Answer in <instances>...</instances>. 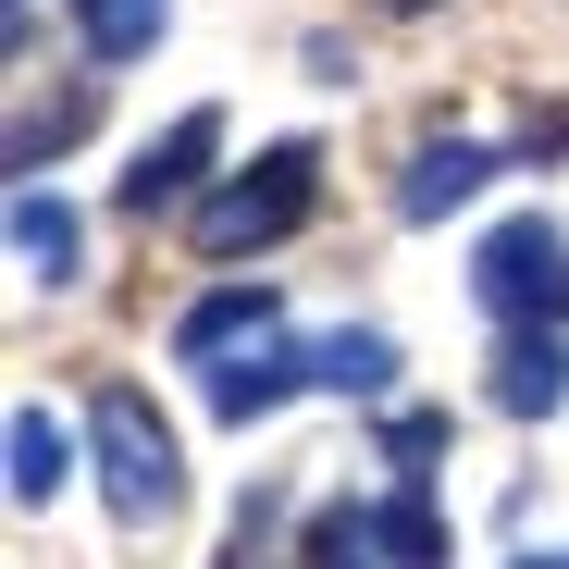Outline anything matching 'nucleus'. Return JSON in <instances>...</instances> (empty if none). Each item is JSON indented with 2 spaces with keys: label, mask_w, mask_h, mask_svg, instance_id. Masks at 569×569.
<instances>
[{
  "label": "nucleus",
  "mask_w": 569,
  "mask_h": 569,
  "mask_svg": "<svg viewBox=\"0 0 569 569\" xmlns=\"http://www.w3.org/2000/svg\"><path fill=\"white\" fill-rule=\"evenodd\" d=\"M322 211V149L310 137H284V149H260L248 173H223V186H199V248L211 260H236V248H272V236H298Z\"/></svg>",
  "instance_id": "nucleus-1"
},
{
  "label": "nucleus",
  "mask_w": 569,
  "mask_h": 569,
  "mask_svg": "<svg viewBox=\"0 0 569 569\" xmlns=\"http://www.w3.org/2000/svg\"><path fill=\"white\" fill-rule=\"evenodd\" d=\"M87 458H100V496H112V520H124V532L173 520L186 458H173V433H161V409H149L137 385H100V397H87Z\"/></svg>",
  "instance_id": "nucleus-2"
},
{
  "label": "nucleus",
  "mask_w": 569,
  "mask_h": 569,
  "mask_svg": "<svg viewBox=\"0 0 569 569\" xmlns=\"http://www.w3.org/2000/svg\"><path fill=\"white\" fill-rule=\"evenodd\" d=\"M470 298H483L496 322H569V236L545 211L496 223L483 248H470Z\"/></svg>",
  "instance_id": "nucleus-3"
},
{
  "label": "nucleus",
  "mask_w": 569,
  "mask_h": 569,
  "mask_svg": "<svg viewBox=\"0 0 569 569\" xmlns=\"http://www.w3.org/2000/svg\"><path fill=\"white\" fill-rule=\"evenodd\" d=\"M223 161V112H173V137L161 149H137V173L112 186V199L137 211V223H161V211H199V173Z\"/></svg>",
  "instance_id": "nucleus-4"
},
{
  "label": "nucleus",
  "mask_w": 569,
  "mask_h": 569,
  "mask_svg": "<svg viewBox=\"0 0 569 569\" xmlns=\"http://www.w3.org/2000/svg\"><path fill=\"white\" fill-rule=\"evenodd\" d=\"M496 173H508V149H483V137H433V149H409V173H397V211H409V223H446L458 199H483Z\"/></svg>",
  "instance_id": "nucleus-5"
},
{
  "label": "nucleus",
  "mask_w": 569,
  "mask_h": 569,
  "mask_svg": "<svg viewBox=\"0 0 569 569\" xmlns=\"http://www.w3.org/2000/svg\"><path fill=\"white\" fill-rule=\"evenodd\" d=\"M298 385H322V347H272V335H260V347H236V359L211 371V409H223V421H272Z\"/></svg>",
  "instance_id": "nucleus-6"
},
{
  "label": "nucleus",
  "mask_w": 569,
  "mask_h": 569,
  "mask_svg": "<svg viewBox=\"0 0 569 569\" xmlns=\"http://www.w3.org/2000/svg\"><path fill=\"white\" fill-rule=\"evenodd\" d=\"M496 409H508V421L569 409V335H557V322H508V347H496Z\"/></svg>",
  "instance_id": "nucleus-7"
},
{
  "label": "nucleus",
  "mask_w": 569,
  "mask_h": 569,
  "mask_svg": "<svg viewBox=\"0 0 569 569\" xmlns=\"http://www.w3.org/2000/svg\"><path fill=\"white\" fill-rule=\"evenodd\" d=\"M272 322H284V298H272V284H211V298L173 322V359H223V347H260Z\"/></svg>",
  "instance_id": "nucleus-8"
},
{
  "label": "nucleus",
  "mask_w": 569,
  "mask_h": 569,
  "mask_svg": "<svg viewBox=\"0 0 569 569\" xmlns=\"http://www.w3.org/2000/svg\"><path fill=\"white\" fill-rule=\"evenodd\" d=\"M13 260H26V284H74L87 272V236H74V211L50 186H13Z\"/></svg>",
  "instance_id": "nucleus-9"
},
{
  "label": "nucleus",
  "mask_w": 569,
  "mask_h": 569,
  "mask_svg": "<svg viewBox=\"0 0 569 569\" xmlns=\"http://www.w3.org/2000/svg\"><path fill=\"white\" fill-rule=\"evenodd\" d=\"M371 532H385V569H446V508L421 470H397V496L371 508Z\"/></svg>",
  "instance_id": "nucleus-10"
},
{
  "label": "nucleus",
  "mask_w": 569,
  "mask_h": 569,
  "mask_svg": "<svg viewBox=\"0 0 569 569\" xmlns=\"http://www.w3.org/2000/svg\"><path fill=\"white\" fill-rule=\"evenodd\" d=\"M62 483H74V433L50 409H13V508H50Z\"/></svg>",
  "instance_id": "nucleus-11"
},
{
  "label": "nucleus",
  "mask_w": 569,
  "mask_h": 569,
  "mask_svg": "<svg viewBox=\"0 0 569 569\" xmlns=\"http://www.w3.org/2000/svg\"><path fill=\"white\" fill-rule=\"evenodd\" d=\"M74 13H87V62H137L173 26V0H74Z\"/></svg>",
  "instance_id": "nucleus-12"
},
{
  "label": "nucleus",
  "mask_w": 569,
  "mask_h": 569,
  "mask_svg": "<svg viewBox=\"0 0 569 569\" xmlns=\"http://www.w3.org/2000/svg\"><path fill=\"white\" fill-rule=\"evenodd\" d=\"M322 385L335 397H385L397 385V335H322Z\"/></svg>",
  "instance_id": "nucleus-13"
},
{
  "label": "nucleus",
  "mask_w": 569,
  "mask_h": 569,
  "mask_svg": "<svg viewBox=\"0 0 569 569\" xmlns=\"http://www.w3.org/2000/svg\"><path fill=\"white\" fill-rule=\"evenodd\" d=\"M310 569H385V532H371V508H322V520H310Z\"/></svg>",
  "instance_id": "nucleus-14"
},
{
  "label": "nucleus",
  "mask_w": 569,
  "mask_h": 569,
  "mask_svg": "<svg viewBox=\"0 0 569 569\" xmlns=\"http://www.w3.org/2000/svg\"><path fill=\"white\" fill-rule=\"evenodd\" d=\"M385 446H397V458H433V446H446V409H397Z\"/></svg>",
  "instance_id": "nucleus-15"
},
{
  "label": "nucleus",
  "mask_w": 569,
  "mask_h": 569,
  "mask_svg": "<svg viewBox=\"0 0 569 569\" xmlns=\"http://www.w3.org/2000/svg\"><path fill=\"white\" fill-rule=\"evenodd\" d=\"M532 569H569V557H532Z\"/></svg>",
  "instance_id": "nucleus-16"
}]
</instances>
